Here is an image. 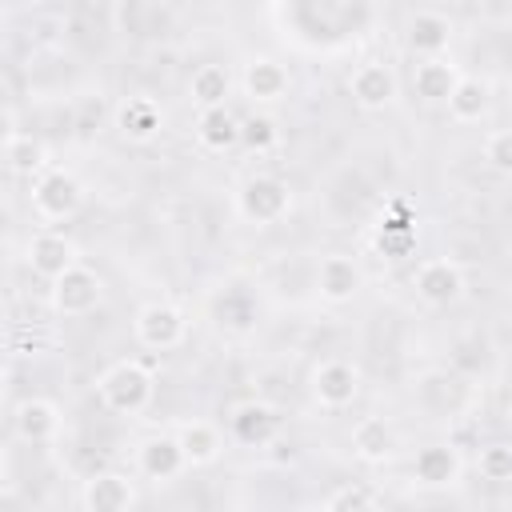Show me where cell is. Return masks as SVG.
<instances>
[{
    "label": "cell",
    "mask_w": 512,
    "mask_h": 512,
    "mask_svg": "<svg viewBox=\"0 0 512 512\" xmlns=\"http://www.w3.org/2000/svg\"><path fill=\"white\" fill-rule=\"evenodd\" d=\"M156 392V376L148 364L140 360H116L112 368H104V376L96 380V396L108 412L116 416H136L152 404Z\"/></svg>",
    "instance_id": "obj_1"
},
{
    "label": "cell",
    "mask_w": 512,
    "mask_h": 512,
    "mask_svg": "<svg viewBox=\"0 0 512 512\" xmlns=\"http://www.w3.org/2000/svg\"><path fill=\"white\" fill-rule=\"evenodd\" d=\"M80 204H84V184L68 168H48L32 180V208L40 220L60 224V220L76 216Z\"/></svg>",
    "instance_id": "obj_2"
},
{
    "label": "cell",
    "mask_w": 512,
    "mask_h": 512,
    "mask_svg": "<svg viewBox=\"0 0 512 512\" xmlns=\"http://www.w3.org/2000/svg\"><path fill=\"white\" fill-rule=\"evenodd\" d=\"M288 208H292L288 184H284L280 176H268V172L248 176L244 188L236 192V212H240L248 224H276V220L288 216Z\"/></svg>",
    "instance_id": "obj_3"
},
{
    "label": "cell",
    "mask_w": 512,
    "mask_h": 512,
    "mask_svg": "<svg viewBox=\"0 0 512 512\" xmlns=\"http://www.w3.org/2000/svg\"><path fill=\"white\" fill-rule=\"evenodd\" d=\"M48 300H52V312L56 316H88L104 300V284H100V276L92 268L76 264L60 280H52Z\"/></svg>",
    "instance_id": "obj_4"
},
{
    "label": "cell",
    "mask_w": 512,
    "mask_h": 512,
    "mask_svg": "<svg viewBox=\"0 0 512 512\" xmlns=\"http://www.w3.org/2000/svg\"><path fill=\"white\" fill-rule=\"evenodd\" d=\"M412 288L432 308L456 304L464 296V268L456 260H448V256H428V260H420V268L412 276Z\"/></svg>",
    "instance_id": "obj_5"
},
{
    "label": "cell",
    "mask_w": 512,
    "mask_h": 512,
    "mask_svg": "<svg viewBox=\"0 0 512 512\" xmlns=\"http://www.w3.org/2000/svg\"><path fill=\"white\" fill-rule=\"evenodd\" d=\"M132 332H136V340H140L144 348H152V352H168V348H176V344L184 340L188 320H184V312H180L176 304L156 300V304H144V308L136 312Z\"/></svg>",
    "instance_id": "obj_6"
},
{
    "label": "cell",
    "mask_w": 512,
    "mask_h": 512,
    "mask_svg": "<svg viewBox=\"0 0 512 512\" xmlns=\"http://www.w3.org/2000/svg\"><path fill=\"white\" fill-rule=\"evenodd\" d=\"M348 92H352V100H356L364 112H384V108L396 100L400 84H396L392 64H384V60H364V64L352 68Z\"/></svg>",
    "instance_id": "obj_7"
},
{
    "label": "cell",
    "mask_w": 512,
    "mask_h": 512,
    "mask_svg": "<svg viewBox=\"0 0 512 512\" xmlns=\"http://www.w3.org/2000/svg\"><path fill=\"white\" fill-rule=\"evenodd\" d=\"M360 392V368L332 356V360H320L316 372H312V396L316 404L324 408H348Z\"/></svg>",
    "instance_id": "obj_8"
},
{
    "label": "cell",
    "mask_w": 512,
    "mask_h": 512,
    "mask_svg": "<svg viewBox=\"0 0 512 512\" xmlns=\"http://www.w3.org/2000/svg\"><path fill=\"white\" fill-rule=\"evenodd\" d=\"M76 256H80V252H76V244H72L64 232H36V236L28 240V248H24L28 268H32L36 276H44L48 284L60 280L68 268H76V264H80Z\"/></svg>",
    "instance_id": "obj_9"
},
{
    "label": "cell",
    "mask_w": 512,
    "mask_h": 512,
    "mask_svg": "<svg viewBox=\"0 0 512 512\" xmlns=\"http://www.w3.org/2000/svg\"><path fill=\"white\" fill-rule=\"evenodd\" d=\"M228 432H232L240 444H248V448H264V444H272L276 432H280V412H276L272 404H264V400H244V404L232 408Z\"/></svg>",
    "instance_id": "obj_10"
},
{
    "label": "cell",
    "mask_w": 512,
    "mask_h": 512,
    "mask_svg": "<svg viewBox=\"0 0 512 512\" xmlns=\"http://www.w3.org/2000/svg\"><path fill=\"white\" fill-rule=\"evenodd\" d=\"M288 84H292L288 68L280 60H272V56H252L244 64V72H240V88H244V96L252 104H276V100H284L288 96Z\"/></svg>",
    "instance_id": "obj_11"
},
{
    "label": "cell",
    "mask_w": 512,
    "mask_h": 512,
    "mask_svg": "<svg viewBox=\"0 0 512 512\" xmlns=\"http://www.w3.org/2000/svg\"><path fill=\"white\" fill-rule=\"evenodd\" d=\"M360 284H364V272L344 252H328L316 268V288H320V300H328V304H348L360 292Z\"/></svg>",
    "instance_id": "obj_12"
},
{
    "label": "cell",
    "mask_w": 512,
    "mask_h": 512,
    "mask_svg": "<svg viewBox=\"0 0 512 512\" xmlns=\"http://www.w3.org/2000/svg\"><path fill=\"white\" fill-rule=\"evenodd\" d=\"M404 40H408V48H412L420 60L444 56V48H448V40H452V20H448L444 12H436V8H416V12L408 16V24H404Z\"/></svg>",
    "instance_id": "obj_13"
},
{
    "label": "cell",
    "mask_w": 512,
    "mask_h": 512,
    "mask_svg": "<svg viewBox=\"0 0 512 512\" xmlns=\"http://www.w3.org/2000/svg\"><path fill=\"white\" fill-rule=\"evenodd\" d=\"M136 468H140V476H148L156 484H168L188 468V460H184V448H180L176 436H148L136 448Z\"/></svg>",
    "instance_id": "obj_14"
},
{
    "label": "cell",
    "mask_w": 512,
    "mask_h": 512,
    "mask_svg": "<svg viewBox=\"0 0 512 512\" xmlns=\"http://www.w3.org/2000/svg\"><path fill=\"white\" fill-rule=\"evenodd\" d=\"M88 512H128L136 504V488L124 472H92L80 488Z\"/></svg>",
    "instance_id": "obj_15"
},
{
    "label": "cell",
    "mask_w": 512,
    "mask_h": 512,
    "mask_svg": "<svg viewBox=\"0 0 512 512\" xmlns=\"http://www.w3.org/2000/svg\"><path fill=\"white\" fill-rule=\"evenodd\" d=\"M12 432L24 444H48L60 432V408L52 400H44V396H28L12 412Z\"/></svg>",
    "instance_id": "obj_16"
},
{
    "label": "cell",
    "mask_w": 512,
    "mask_h": 512,
    "mask_svg": "<svg viewBox=\"0 0 512 512\" xmlns=\"http://www.w3.org/2000/svg\"><path fill=\"white\" fill-rule=\"evenodd\" d=\"M460 472H464V460L452 444H424L412 456V476L424 488H448V484L460 480Z\"/></svg>",
    "instance_id": "obj_17"
},
{
    "label": "cell",
    "mask_w": 512,
    "mask_h": 512,
    "mask_svg": "<svg viewBox=\"0 0 512 512\" xmlns=\"http://www.w3.org/2000/svg\"><path fill=\"white\" fill-rule=\"evenodd\" d=\"M456 84H460V68L452 64V56H428L412 68V92L428 104H440V100L448 104Z\"/></svg>",
    "instance_id": "obj_18"
},
{
    "label": "cell",
    "mask_w": 512,
    "mask_h": 512,
    "mask_svg": "<svg viewBox=\"0 0 512 512\" xmlns=\"http://www.w3.org/2000/svg\"><path fill=\"white\" fill-rule=\"evenodd\" d=\"M116 128H120L124 140L148 144V140H156L160 128H164V112H160V104H156L152 96H132V100H124V104L116 108Z\"/></svg>",
    "instance_id": "obj_19"
},
{
    "label": "cell",
    "mask_w": 512,
    "mask_h": 512,
    "mask_svg": "<svg viewBox=\"0 0 512 512\" xmlns=\"http://www.w3.org/2000/svg\"><path fill=\"white\" fill-rule=\"evenodd\" d=\"M176 440H180V448H184L188 468H208V464H216V460L224 456V436H220V428L208 424V420H184V424L176 428Z\"/></svg>",
    "instance_id": "obj_20"
},
{
    "label": "cell",
    "mask_w": 512,
    "mask_h": 512,
    "mask_svg": "<svg viewBox=\"0 0 512 512\" xmlns=\"http://www.w3.org/2000/svg\"><path fill=\"white\" fill-rule=\"evenodd\" d=\"M396 452V432L384 416H364L352 428V456L364 464H384Z\"/></svg>",
    "instance_id": "obj_21"
},
{
    "label": "cell",
    "mask_w": 512,
    "mask_h": 512,
    "mask_svg": "<svg viewBox=\"0 0 512 512\" xmlns=\"http://www.w3.org/2000/svg\"><path fill=\"white\" fill-rule=\"evenodd\" d=\"M228 92H232V76L224 64H200L188 80V96L200 112H212V108H228Z\"/></svg>",
    "instance_id": "obj_22"
},
{
    "label": "cell",
    "mask_w": 512,
    "mask_h": 512,
    "mask_svg": "<svg viewBox=\"0 0 512 512\" xmlns=\"http://www.w3.org/2000/svg\"><path fill=\"white\" fill-rule=\"evenodd\" d=\"M488 100H492V84L480 80V76H460L456 92L448 96V116L456 124H476L484 112H488Z\"/></svg>",
    "instance_id": "obj_23"
},
{
    "label": "cell",
    "mask_w": 512,
    "mask_h": 512,
    "mask_svg": "<svg viewBox=\"0 0 512 512\" xmlns=\"http://www.w3.org/2000/svg\"><path fill=\"white\" fill-rule=\"evenodd\" d=\"M196 140H200V148H208V152H228L232 144H240V120H236L228 108L200 112V120H196Z\"/></svg>",
    "instance_id": "obj_24"
},
{
    "label": "cell",
    "mask_w": 512,
    "mask_h": 512,
    "mask_svg": "<svg viewBox=\"0 0 512 512\" xmlns=\"http://www.w3.org/2000/svg\"><path fill=\"white\" fill-rule=\"evenodd\" d=\"M4 160H8V168L16 172V176H40V172H48L44 168V144L32 136V132H16V128H8V136H4Z\"/></svg>",
    "instance_id": "obj_25"
},
{
    "label": "cell",
    "mask_w": 512,
    "mask_h": 512,
    "mask_svg": "<svg viewBox=\"0 0 512 512\" xmlns=\"http://www.w3.org/2000/svg\"><path fill=\"white\" fill-rule=\"evenodd\" d=\"M276 136H280V132H276V120L264 116V112L240 120V144H244L248 152H268V148L276 144Z\"/></svg>",
    "instance_id": "obj_26"
},
{
    "label": "cell",
    "mask_w": 512,
    "mask_h": 512,
    "mask_svg": "<svg viewBox=\"0 0 512 512\" xmlns=\"http://www.w3.org/2000/svg\"><path fill=\"white\" fill-rule=\"evenodd\" d=\"M324 512H376V500L360 484H344L324 500Z\"/></svg>",
    "instance_id": "obj_27"
},
{
    "label": "cell",
    "mask_w": 512,
    "mask_h": 512,
    "mask_svg": "<svg viewBox=\"0 0 512 512\" xmlns=\"http://www.w3.org/2000/svg\"><path fill=\"white\" fill-rule=\"evenodd\" d=\"M480 476L484 480H512V444L480 448Z\"/></svg>",
    "instance_id": "obj_28"
},
{
    "label": "cell",
    "mask_w": 512,
    "mask_h": 512,
    "mask_svg": "<svg viewBox=\"0 0 512 512\" xmlns=\"http://www.w3.org/2000/svg\"><path fill=\"white\" fill-rule=\"evenodd\" d=\"M484 160H488L496 172L512 176V128H496V132L484 136Z\"/></svg>",
    "instance_id": "obj_29"
}]
</instances>
